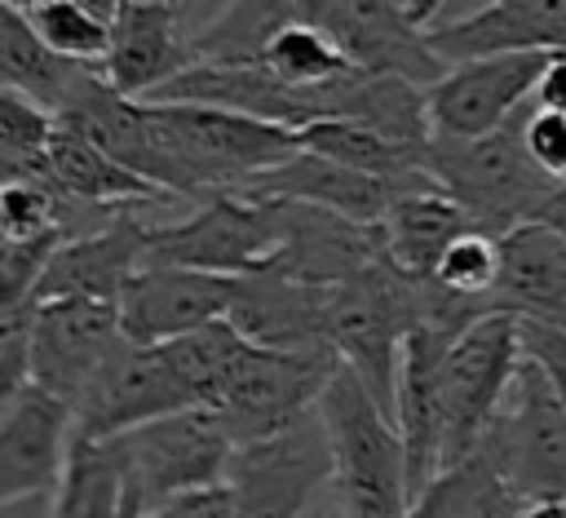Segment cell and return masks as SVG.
Here are the masks:
<instances>
[{
	"instance_id": "cell-1",
	"label": "cell",
	"mask_w": 566,
	"mask_h": 518,
	"mask_svg": "<svg viewBox=\"0 0 566 518\" xmlns=\"http://www.w3.org/2000/svg\"><path fill=\"white\" fill-rule=\"evenodd\" d=\"M318 421L332 452V496L345 518H407L411 478L394 416L340 363L318 398Z\"/></svg>"
},
{
	"instance_id": "cell-2",
	"label": "cell",
	"mask_w": 566,
	"mask_h": 518,
	"mask_svg": "<svg viewBox=\"0 0 566 518\" xmlns=\"http://www.w3.org/2000/svg\"><path fill=\"white\" fill-rule=\"evenodd\" d=\"M526 106L504 128L469 142L429 137V173L433 182L469 213L473 230L482 235H509L522 221H535V213L562 190L526 151Z\"/></svg>"
},
{
	"instance_id": "cell-3",
	"label": "cell",
	"mask_w": 566,
	"mask_h": 518,
	"mask_svg": "<svg viewBox=\"0 0 566 518\" xmlns=\"http://www.w3.org/2000/svg\"><path fill=\"white\" fill-rule=\"evenodd\" d=\"M420 283L424 279H411L380 257L363 274L327 288L323 336L336 350V359L376 394V403L389 416H394L402 345L420 319Z\"/></svg>"
},
{
	"instance_id": "cell-4",
	"label": "cell",
	"mask_w": 566,
	"mask_h": 518,
	"mask_svg": "<svg viewBox=\"0 0 566 518\" xmlns=\"http://www.w3.org/2000/svg\"><path fill=\"white\" fill-rule=\"evenodd\" d=\"M279 252V213L274 199L243 190H217L168 221H150L146 266L208 270L226 279L256 274Z\"/></svg>"
},
{
	"instance_id": "cell-5",
	"label": "cell",
	"mask_w": 566,
	"mask_h": 518,
	"mask_svg": "<svg viewBox=\"0 0 566 518\" xmlns=\"http://www.w3.org/2000/svg\"><path fill=\"white\" fill-rule=\"evenodd\" d=\"M106 443L119 456L128 496L142 505V514L172 496L226 483L234 447H239L212 407H186V412L146 421L119 438H106Z\"/></svg>"
},
{
	"instance_id": "cell-6",
	"label": "cell",
	"mask_w": 566,
	"mask_h": 518,
	"mask_svg": "<svg viewBox=\"0 0 566 518\" xmlns=\"http://www.w3.org/2000/svg\"><path fill=\"white\" fill-rule=\"evenodd\" d=\"M522 367V319L482 314L442 359V469L469 460L500 416ZM438 469V474H442Z\"/></svg>"
},
{
	"instance_id": "cell-7",
	"label": "cell",
	"mask_w": 566,
	"mask_h": 518,
	"mask_svg": "<svg viewBox=\"0 0 566 518\" xmlns=\"http://www.w3.org/2000/svg\"><path fill=\"white\" fill-rule=\"evenodd\" d=\"M336 367H340V359L332 345L270 350V345L248 341L243 359L230 367L226 385L217 390V398L208 407L226 421V429L234 434L239 447L261 443V438L292 429L296 421H305L318 407Z\"/></svg>"
},
{
	"instance_id": "cell-8",
	"label": "cell",
	"mask_w": 566,
	"mask_h": 518,
	"mask_svg": "<svg viewBox=\"0 0 566 518\" xmlns=\"http://www.w3.org/2000/svg\"><path fill=\"white\" fill-rule=\"evenodd\" d=\"M478 452L500 469L522 505L566 500V403L531 359H522Z\"/></svg>"
},
{
	"instance_id": "cell-9",
	"label": "cell",
	"mask_w": 566,
	"mask_h": 518,
	"mask_svg": "<svg viewBox=\"0 0 566 518\" xmlns=\"http://www.w3.org/2000/svg\"><path fill=\"white\" fill-rule=\"evenodd\" d=\"M234 518H310L332 487V452L318 412L292 429L234 447L230 474Z\"/></svg>"
},
{
	"instance_id": "cell-10",
	"label": "cell",
	"mask_w": 566,
	"mask_h": 518,
	"mask_svg": "<svg viewBox=\"0 0 566 518\" xmlns=\"http://www.w3.org/2000/svg\"><path fill=\"white\" fill-rule=\"evenodd\" d=\"M292 9L296 22L323 31L363 75H398L420 89L447 75V62L429 49V31L398 0H292Z\"/></svg>"
},
{
	"instance_id": "cell-11",
	"label": "cell",
	"mask_w": 566,
	"mask_h": 518,
	"mask_svg": "<svg viewBox=\"0 0 566 518\" xmlns=\"http://www.w3.org/2000/svg\"><path fill=\"white\" fill-rule=\"evenodd\" d=\"M115 301L53 297L31 305V385L75 407L93 376L124 345Z\"/></svg>"
},
{
	"instance_id": "cell-12",
	"label": "cell",
	"mask_w": 566,
	"mask_h": 518,
	"mask_svg": "<svg viewBox=\"0 0 566 518\" xmlns=\"http://www.w3.org/2000/svg\"><path fill=\"white\" fill-rule=\"evenodd\" d=\"M553 53H500L447 66L438 84L424 89L429 133L447 142H469L504 128L535 102V84Z\"/></svg>"
},
{
	"instance_id": "cell-13",
	"label": "cell",
	"mask_w": 566,
	"mask_h": 518,
	"mask_svg": "<svg viewBox=\"0 0 566 518\" xmlns=\"http://www.w3.org/2000/svg\"><path fill=\"white\" fill-rule=\"evenodd\" d=\"M186 407H195V398L168 367L164 350L124 341L111 354V363L93 376L84 398L71 407V421H75V438L106 443V438H119L146 421H159Z\"/></svg>"
},
{
	"instance_id": "cell-14",
	"label": "cell",
	"mask_w": 566,
	"mask_h": 518,
	"mask_svg": "<svg viewBox=\"0 0 566 518\" xmlns=\"http://www.w3.org/2000/svg\"><path fill=\"white\" fill-rule=\"evenodd\" d=\"M230 297H234V279L226 274L181 270V266H142L124 283L115 310L133 345H164L208 323H221L230 314Z\"/></svg>"
},
{
	"instance_id": "cell-15",
	"label": "cell",
	"mask_w": 566,
	"mask_h": 518,
	"mask_svg": "<svg viewBox=\"0 0 566 518\" xmlns=\"http://www.w3.org/2000/svg\"><path fill=\"white\" fill-rule=\"evenodd\" d=\"M274 213H279V252L265 270H279L314 288H336L385 257L380 226H363L296 199H274Z\"/></svg>"
},
{
	"instance_id": "cell-16",
	"label": "cell",
	"mask_w": 566,
	"mask_h": 518,
	"mask_svg": "<svg viewBox=\"0 0 566 518\" xmlns=\"http://www.w3.org/2000/svg\"><path fill=\"white\" fill-rule=\"evenodd\" d=\"M150 221H168L159 213H142V208H124L115 217H106L102 226L66 239L35 288V301H53V297H88V301H119L124 283L146 266V235Z\"/></svg>"
},
{
	"instance_id": "cell-17",
	"label": "cell",
	"mask_w": 566,
	"mask_h": 518,
	"mask_svg": "<svg viewBox=\"0 0 566 518\" xmlns=\"http://www.w3.org/2000/svg\"><path fill=\"white\" fill-rule=\"evenodd\" d=\"M186 66H195V40L159 0H124L115 9L106 58L97 66L106 89L128 102H150Z\"/></svg>"
},
{
	"instance_id": "cell-18",
	"label": "cell",
	"mask_w": 566,
	"mask_h": 518,
	"mask_svg": "<svg viewBox=\"0 0 566 518\" xmlns=\"http://www.w3.org/2000/svg\"><path fill=\"white\" fill-rule=\"evenodd\" d=\"M71 407L44 390H27L0 421V509L27 496H53L71 452Z\"/></svg>"
},
{
	"instance_id": "cell-19",
	"label": "cell",
	"mask_w": 566,
	"mask_h": 518,
	"mask_svg": "<svg viewBox=\"0 0 566 518\" xmlns=\"http://www.w3.org/2000/svg\"><path fill=\"white\" fill-rule=\"evenodd\" d=\"M44 177L75 204L84 208H102V213H124V208H142V213H159V217H177L190 204L177 195L155 190L146 177L128 173L115 155H106L80 124L57 120L49 155H44Z\"/></svg>"
},
{
	"instance_id": "cell-20",
	"label": "cell",
	"mask_w": 566,
	"mask_h": 518,
	"mask_svg": "<svg viewBox=\"0 0 566 518\" xmlns=\"http://www.w3.org/2000/svg\"><path fill=\"white\" fill-rule=\"evenodd\" d=\"M429 49L447 66L500 53H566V0H491L478 13L438 22Z\"/></svg>"
},
{
	"instance_id": "cell-21",
	"label": "cell",
	"mask_w": 566,
	"mask_h": 518,
	"mask_svg": "<svg viewBox=\"0 0 566 518\" xmlns=\"http://www.w3.org/2000/svg\"><path fill=\"white\" fill-rule=\"evenodd\" d=\"M239 190L256 195V199H296V204H314V208L340 213V217L363 221V226H380L389 204L411 186H394V182L367 177L358 168H345L336 159H323L314 151H296Z\"/></svg>"
},
{
	"instance_id": "cell-22",
	"label": "cell",
	"mask_w": 566,
	"mask_h": 518,
	"mask_svg": "<svg viewBox=\"0 0 566 518\" xmlns=\"http://www.w3.org/2000/svg\"><path fill=\"white\" fill-rule=\"evenodd\" d=\"M491 310L566 332V235L522 221L500 235V279Z\"/></svg>"
},
{
	"instance_id": "cell-23",
	"label": "cell",
	"mask_w": 566,
	"mask_h": 518,
	"mask_svg": "<svg viewBox=\"0 0 566 518\" xmlns=\"http://www.w3.org/2000/svg\"><path fill=\"white\" fill-rule=\"evenodd\" d=\"M323 319H327V288L287 279L279 270H256V274L234 279V297L226 314V323L243 341L270 345V350L327 345Z\"/></svg>"
},
{
	"instance_id": "cell-24",
	"label": "cell",
	"mask_w": 566,
	"mask_h": 518,
	"mask_svg": "<svg viewBox=\"0 0 566 518\" xmlns=\"http://www.w3.org/2000/svg\"><path fill=\"white\" fill-rule=\"evenodd\" d=\"M469 230H473L469 213H464L438 182L411 186V190H402V195L389 204V213H385V221H380L385 261H389L394 270L411 274V279H433V270H438V261L447 257V248H451L460 235H469Z\"/></svg>"
},
{
	"instance_id": "cell-25",
	"label": "cell",
	"mask_w": 566,
	"mask_h": 518,
	"mask_svg": "<svg viewBox=\"0 0 566 518\" xmlns=\"http://www.w3.org/2000/svg\"><path fill=\"white\" fill-rule=\"evenodd\" d=\"M88 75H93V66H75V62L53 58L40 44L31 18L0 0V89L27 93L40 106H49L53 115H62Z\"/></svg>"
},
{
	"instance_id": "cell-26",
	"label": "cell",
	"mask_w": 566,
	"mask_h": 518,
	"mask_svg": "<svg viewBox=\"0 0 566 518\" xmlns=\"http://www.w3.org/2000/svg\"><path fill=\"white\" fill-rule=\"evenodd\" d=\"M137 509L142 505L128 496V483H124V469H119V456L111 452V443L71 434L66 469L53 491L49 518H128Z\"/></svg>"
},
{
	"instance_id": "cell-27",
	"label": "cell",
	"mask_w": 566,
	"mask_h": 518,
	"mask_svg": "<svg viewBox=\"0 0 566 518\" xmlns=\"http://www.w3.org/2000/svg\"><path fill=\"white\" fill-rule=\"evenodd\" d=\"M526 505L500 478V469L473 452L469 460L442 469L407 509V518H517Z\"/></svg>"
},
{
	"instance_id": "cell-28",
	"label": "cell",
	"mask_w": 566,
	"mask_h": 518,
	"mask_svg": "<svg viewBox=\"0 0 566 518\" xmlns=\"http://www.w3.org/2000/svg\"><path fill=\"white\" fill-rule=\"evenodd\" d=\"M292 22H296L292 0H230L221 18L195 40V62L252 66L270 49V40Z\"/></svg>"
},
{
	"instance_id": "cell-29",
	"label": "cell",
	"mask_w": 566,
	"mask_h": 518,
	"mask_svg": "<svg viewBox=\"0 0 566 518\" xmlns=\"http://www.w3.org/2000/svg\"><path fill=\"white\" fill-rule=\"evenodd\" d=\"M168 367L177 372V381L186 385V394L195 398V407H208L217 398V390L226 385L230 367L243 359L248 341L221 319V323H208L199 332H186L177 341H164L159 345Z\"/></svg>"
},
{
	"instance_id": "cell-30",
	"label": "cell",
	"mask_w": 566,
	"mask_h": 518,
	"mask_svg": "<svg viewBox=\"0 0 566 518\" xmlns=\"http://www.w3.org/2000/svg\"><path fill=\"white\" fill-rule=\"evenodd\" d=\"M256 66H265L279 84H287V89H323V84H336V80H345L354 66H349V58L323 35V31H314V27H305V22H292V27H283L274 40H270V49L261 53V62Z\"/></svg>"
},
{
	"instance_id": "cell-31",
	"label": "cell",
	"mask_w": 566,
	"mask_h": 518,
	"mask_svg": "<svg viewBox=\"0 0 566 518\" xmlns=\"http://www.w3.org/2000/svg\"><path fill=\"white\" fill-rule=\"evenodd\" d=\"M57 115L27 93L0 89V186L22 177H44V155Z\"/></svg>"
},
{
	"instance_id": "cell-32",
	"label": "cell",
	"mask_w": 566,
	"mask_h": 518,
	"mask_svg": "<svg viewBox=\"0 0 566 518\" xmlns=\"http://www.w3.org/2000/svg\"><path fill=\"white\" fill-rule=\"evenodd\" d=\"M40 44L75 66H102L106 58V40H111V18H102L97 9H88L84 0H44L40 9L27 13Z\"/></svg>"
},
{
	"instance_id": "cell-33",
	"label": "cell",
	"mask_w": 566,
	"mask_h": 518,
	"mask_svg": "<svg viewBox=\"0 0 566 518\" xmlns=\"http://www.w3.org/2000/svg\"><path fill=\"white\" fill-rule=\"evenodd\" d=\"M495 279H500V239L495 235H482V230H469L460 235L447 257L438 261L433 270V283L460 301H473L482 310H491V297H495ZM495 314V310H491Z\"/></svg>"
},
{
	"instance_id": "cell-34",
	"label": "cell",
	"mask_w": 566,
	"mask_h": 518,
	"mask_svg": "<svg viewBox=\"0 0 566 518\" xmlns=\"http://www.w3.org/2000/svg\"><path fill=\"white\" fill-rule=\"evenodd\" d=\"M31 390V310H0V421Z\"/></svg>"
},
{
	"instance_id": "cell-35",
	"label": "cell",
	"mask_w": 566,
	"mask_h": 518,
	"mask_svg": "<svg viewBox=\"0 0 566 518\" xmlns=\"http://www.w3.org/2000/svg\"><path fill=\"white\" fill-rule=\"evenodd\" d=\"M526 151L531 159L566 186V115H553V111H531L526 115Z\"/></svg>"
},
{
	"instance_id": "cell-36",
	"label": "cell",
	"mask_w": 566,
	"mask_h": 518,
	"mask_svg": "<svg viewBox=\"0 0 566 518\" xmlns=\"http://www.w3.org/2000/svg\"><path fill=\"white\" fill-rule=\"evenodd\" d=\"M522 359H531L548 385L557 390V398L566 403V332L548 328V323H531L522 319Z\"/></svg>"
},
{
	"instance_id": "cell-37",
	"label": "cell",
	"mask_w": 566,
	"mask_h": 518,
	"mask_svg": "<svg viewBox=\"0 0 566 518\" xmlns=\"http://www.w3.org/2000/svg\"><path fill=\"white\" fill-rule=\"evenodd\" d=\"M142 518H234V491H230V483H217L203 491L172 496V500L146 509Z\"/></svg>"
},
{
	"instance_id": "cell-38",
	"label": "cell",
	"mask_w": 566,
	"mask_h": 518,
	"mask_svg": "<svg viewBox=\"0 0 566 518\" xmlns=\"http://www.w3.org/2000/svg\"><path fill=\"white\" fill-rule=\"evenodd\" d=\"M398 4H402V13H407L420 31H433V27H438V13H442L447 0H398Z\"/></svg>"
},
{
	"instance_id": "cell-39",
	"label": "cell",
	"mask_w": 566,
	"mask_h": 518,
	"mask_svg": "<svg viewBox=\"0 0 566 518\" xmlns=\"http://www.w3.org/2000/svg\"><path fill=\"white\" fill-rule=\"evenodd\" d=\"M49 514H53V496H27L0 509V518H49Z\"/></svg>"
},
{
	"instance_id": "cell-40",
	"label": "cell",
	"mask_w": 566,
	"mask_h": 518,
	"mask_svg": "<svg viewBox=\"0 0 566 518\" xmlns=\"http://www.w3.org/2000/svg\"><path fill=\"white\" fill-rule=\"evenodd\" d=\"M535 221H544V226H553L557 235H566V186H562V190H557V195L535 213Z\"/></svg>"
},
{
	"instance_id": "cell-41",
	"label": "cell",
	"mask_w": 566,
	"mask_h": 518,
	"mask_svg": "<svg viewBox=\"0 0 566 518\" xmlns=\"http://www.w3.org/2000/svg\"><path fill=\"white\" fill-rule=\"evenodd\" d=\"M517 518H566V500H539V505H526Z\"/></svg>"
},
{
	"instance_id": "cell-42",
	"label": "cell",
	"mask_w": 566,
	"mask_h": 518,
	"mask_svg": "<svg viewBox=\"0 0 566 518\" xmlns=\"http://www.w3.org/2000/svg\"><path fill=\"white\" fill-rule=\"evenodd\" d=\"M84 4H88V9H97L102 18H115V9H119L124 0H84Z\"/></svg>"
},
{
	"instance_id": "cell-43",
	"label": "cell",
	"mask_w": 566,
	"mask_h": 518,
	"mask_svg": "<svg viewBox=\"0 0 566 518\" xmlns=\"http://www.w3.org/2000/svg\"><path fill=\"white\" fill-rule=\"evenodd\" d=\"M4 4H13V9H18V13H31V9H40V4H44V0H4Z\"/></svg>"
},
{
	"instance_id": "cell-44",
	"label": "cell",
	"mask_w": 566,
	"mask_h": 518,
	"mask_svg": "<svg viewBox=\"0 0 566 518\" xmlns=\"http://www.w3.org/2000/svg\"><path fill=\"white\" fill-rule=\"evenodd\" d=\"M128 518H142V509H137V514H128Z\"/></svg>"
}]
</instances>
